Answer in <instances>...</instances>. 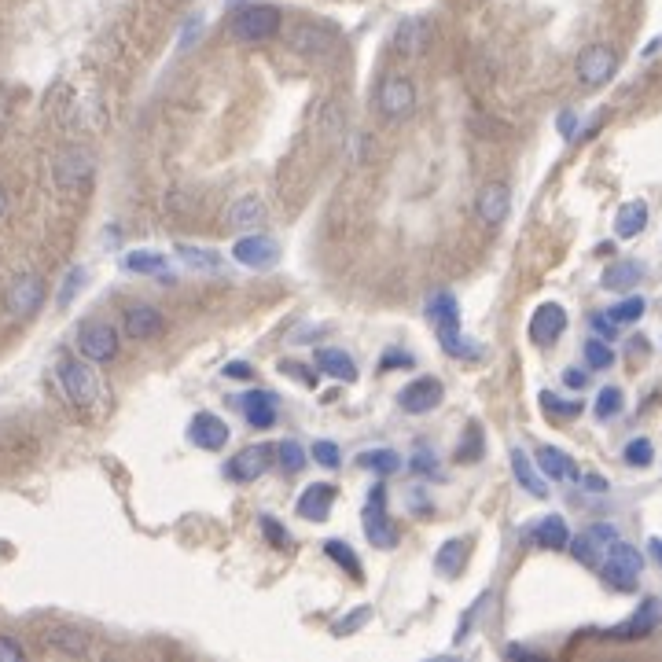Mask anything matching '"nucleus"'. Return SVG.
<instances>
[{
    "label": "nucleus",
    "mask_w": 662,
    "mask_h": 662,
    "mask_svg": "<svg viewBox=\"0 0 662 662\" xmlns=\"http://www.w3.org/2000/svg\"><path fill=\"white\" fill-rule=\"evenodd\" d=\"M394 365L412 368V357H409V354H401V350H394V354H387L383 361H379V368H394Z\"/></svg>",
    "instance_id": "bf43d9fd"
},
{
    "label": "nucleus",
    "mask_w": 662,
    "mask_h": 662,
    "mask_svg": "<svg viewBox=\"0 0 662 662\" xmlns=\"http://www.w3.org/2000/svg\"><path fill=\"white\" fill-rule=\"evenodd\" d=\"M232 258L247 269H269L280 258V247L269 236H243V240L232 243Z\"/></svg>",
    "instance_id": "dca6fc26"
},
{
    "label": "nucleus",
    "mask_w": 662,
    "mask_h": 662,
    "mask_svg": "<svg viewBox=\"0 0 662 662\" xmlns=\"http://www.w3.org/2000/svg\"><path fill=\"white\" fill-rule=\"evenodd\" d=\"M92 173H96V155L89 148H81V144H70L56 155L52 162V177H56V188L63 192H78L85 184L92 181Z\"/></svg>",
    "instance_id": "20e7f679"
},
{
    "label": "nucleus",
    "mask_w": 662,
    "mask_h": 662,
    "mask_svg": "<svg viewBox=\"0 0 662 662\" xmlns=\"http://www.w3.org/2000/svg\"><path fill=\"white\" fill-rule=\"evenodd\" d=\"M26 659V651L19 640L12 637H0V662H23Z\"/></svg>",
    "instance_id": "de8ad7c7"
},
{
    "label": "nucleus",
    "mask_w": 662,
    "mask_h": 662,
    "mask_svg": "<svg viewBox=\"0 0 662 662\" xmlns=\"http://www.w3.org/2000/svg\"><path fill=\"white\" fill-rule=\"evenodd\" d=\"M240 412L251 427L265 431V427H273V420H276V401H273V394H265V390H251V394H243Z\"/></svg>",
    "instance_id": "a878e982"
},
{
    "label": "nucleus",
    "mask_w": 662,
    "mask_h": 662,
    "mask_svg": "<svg viewBox=\"0 0 662 662\" xmlns=\"http://www.w3.org/2000/svg\"><path fill=\"white\" fill-rule=\"evenodd\" d=\"M177 262H181L184 269H195V273H217V269H221V258H217V251L192 247V243H181V247H177Z\"/></svg>",
    "instance_id": "72a5a7b5"
},
{
    "label": "nucleus",
    "mask_w": 662,
    "mask_h": 662,
    "mask_svg": "<svg viewBox=\"0 0 662 662\" xmlns=\"http://www.w3.org/2000/svg\"><path fill=\"white\" fill-rule=\"evenodd\" d=\"M78 354L92 365H107L118 357V331L107 320H89L78 328Z\"/></svg>",
    "instance_id": "6e6552de"
},
{
    "label": "nucleus",
    "mask_w": 662,
    "mask_h": 662,
    "mask_svg": "<svg viewBox=\"0 0 662 662\" xmlns=\"http://www.w3.org/2000/svg\"><path fill=\"white\" fill-rule=\"evenodd\" d=\"M615 541H618L615 526H611V523H596V526H589V530H582L578 537H571V545H567V548H571V556L578 563H585V567H600Z\"/></svg>",
    "instance_id": "9d476101"
},
{
    "label": "nucleus",
    "mask_w": 662,
    "mask_h": 662,
    "mask_svg": "<svg viewBox=\"0 0 662 662\" xmlns=\"http://www.w3.org/2000/svg\"><path fill=\"white\" fill-rule=\"evenodd\" d=\"M56 379L70 405H78V409H96V405H100L103 383H100V376H96L92 361H85V357H81V361L78 357H63L56 365Z\"/></svg>",
    "instance_id": "f03ea898"
},
{
    "label": "nucleus",
    "mask_w": 662,
    "mask_h": 662,
    "mask_svg": "<svg viewBox=\"0 0 662 662\" xmlns=\"http://www.w3.org/2000/svg\"><path fill=\"white\" fill-rule=\"evenodd\" d=\"M556 126H560L563 137L574 140V129H578V118H574V111H563V115L556 118Z\"/></svg>",
    "instance_id": "864d4df0"
},
{
    "label": "nucleus",
    "mask_w": 662,
    "mask_h": 662,
    "mask_svg": "<svg viewBox=\"0 0 662 662\" xmlns=\"http://www.w3.org/2000/svg\"><path fill=\"white\" fill-rule=\"evenodd\" d=\"M434 468H438V460H434V449L423 446L420 453H416V460H412V471H416V475H434Z\"/></svg>",
    "instance_id": "09e8293b"
},
{
    "label": "nucleus",
    "mask_w": 662,
    "mask_h": 662,
    "mask_svg": "<svg viewBox=\"0 0 662 662\" xmlns=\"http://www.w3.org/2000/svg\"><path fill=\"white\" fill-rule=\"evenodd\" d=\"M644 280V265L633 262V258H626V262H615L604 269V280L600 284L607 287V291H633V287Z\"/></svg>",
    "instance_id": "c756f323"
},
{
    "label": "nucleus",
    "mask_w": 662,
    "mask_h": 662,
    "mask_svg": "<svg viewBox=\"0 0 662 662\" xmlns=\"http://www.w3.org/2000/svg\"><path fill=\"white\" fill-rule=\"evenodd\" d=\"M8 214V192H4V184H0V217Z\"/></svg>",
    "instance_id": "0e129e2a"
},
{
    "label": "nucleus",
    "mask_w": 662,
    "mask_h": 662,
    "mask_svg": "<svg viewBox=\"0 0 662 662\" xmlns=\"http://www.w3.org/2000/svg\"><path fill=\"white\" fill-rule=\"evenodd\" d=\"M442 398H446L442 379L420 376V379H412L409 387H401L398 405H401V412H409V416H427V412H434L442 405Z\"/></svg>",
    "instance_id": "f8f14e48"
},
{
    "label": "nucleus",
    "mask_w": 662,
    "mask_h": 662,
    "mask_svg": "<svg viewBox=\"0 0 662 662\" xmlns=\"http://www.w3.org/2000/svg\"><path fill=\"white\" fill-rule=\"evenodd\" d=\"M585 365L596 368V372H604V368L615 365V350L607 346V339H589V343H585Z\"/></svg>",
    "instance_id": "4c0bfd02"
},
{
    "label": "nucleus",
    "mask_w": 662,
    "mask_h": 662,
    "mask_svg": "<svg viewBox=\"0 0 662 662\" xmlns=\"http://www.w3.org/2000/svg\"><path fill=\"white\" fill-rule=\"evenodd\" d=\"M45 640L56 651H63V655H85V651H89V637L74 626H52L45 633Z\"/></svg>",
    "instance_id": "2f4dec72"
},
{
    "label": "nucleus",
    "mask_w": 662,
    "mask_h": 662,
    "mask_svg": "<svg viewBox=\"0 0 662 662\" xmlns=\"http://www.w3.org/2000/svg\"><path fill=\"white\" fill-rule=\"evenodd\" d=\"M225 376L229 379H251L254 368H251V361H229V365H225Z\"/></svg>",
    "instance_id": "603ef678"
},
{
    "label": "nucleus",
    "mask_w": 662,
    "mask_h": 662,
    "mask_svg": "<svg viewBox=\"0 0 662 662\" xmlns=\"http://www.w3.org/2000/svg\"><path fill=\"white\" fill-rule=\"evenodd\" d=\"M622 457H626L629 468H648L651 457H655V449H651L648 438H633L626 449H622Z\"/></svg>",
    "instance_id": "79ce46f5"
},
{
    "label": "nucleus",
    "mask_w": 662,
    "mask_h": 662,
    "mask_svg": "<svg viewBox=\"0 0 662 662\" xmlns=\"http://www.w3.org/2000/svg\"><path fill=\"white\" fill-rule=\"evenodd\" d=\"M578 81H582L585 89H600V85H607V81L615 78L618 70V56L611 45H589L578 56Z\"/></svg>",
    "instance_id": "9b49d317"
},
{
    "label": "nucleus",
    "mask_w": 662,
    "mask_h": 662,
    "mask_svg": "<svg viewBox=\"0 0 662 662\" xmlns=\"http://www.w3.org/2000/svg\"><path fill=\"white\" fill-rule=\"evenodd\" d=\"M361 526H365L368 545H376V548H394L398 545V530L390 526L387 493H383V486H376V490L368 493L365 508H361Z\"/></svg>",
    "instance_id": "0eeeda50"
},
{
    "label": "nucleus",
    "mask_w": 662,
    "mask_h": 662,
    "mask_svg": "<svg viewBox=\"0 0 662 662\" xmlns=\"http://www.w3.org/2000/svg\"><path fill=\"white\" fill-rule=\"evenodd\" d=\"M427 37H431V23L420 19V15H412L405 23L398 26V34H394V52L398 56H420L423 45H427Z\"/></svg>",
    "instance_id": "393cba45"
},
{
    "label": "nucleus",
    "mask_w": 662,
    "mask_h": 662,
    "mask_svg": "<svg viewBox=\"0 0 662 662\" xmlns=\"http://www.w3.org/2000/svg\"><path fill=\"white\" fill-rule=\"evenodd\" d=\"M468 560H471L468 537H449L446 545L434 552V571L442 574V578H457V574H464Z\"/></svg>",
    "instance_id": "6ab92c4d"
},
{
    "label": "nucleus",
    "mask_w": 662,
    "mask_h": 662,
    "mask_svg": "<svg viewBox=\"0 0 662 662\" xmlns=\"http://www.w3.org/2000/svg\"><path fill=\"white\" fill-rule=\"evenodd\" d=\"M567 331V309L560 302H541L530 317V339L537 346H552Z\"/></svg>",
    "instance_id": "ddd939ff"
},
{
    "label": "nucleus",
    "mask_w": 662,
    "mask_h": 662,
    "mask_svg": "<svg viewBox=\"0 0 662 662\" xmlns=\"http://www.w3.org/2000/svg\"><path fill=\"white\" fill-rule=\"evenodd\" d=\"M81 284H85V269H81V265H78V269H70V273L63 276V287H59V295H56L59 306L67 309L70 302H74V295H78V291H81Z\"/></svg>",
    "instance_id": "a18cd8bd"
},
{
    "label": "nucleus",
    "mask_w": 662,
    "mask_h": 662,
    "mask_svg": "<svg viewBox=\"0 0 662 662\" xmlns=\"http://www.w3.org/2000/svg\"><path fill=\"white\" fill-rule=\"evenodd\" d=\"M479 217L486 225H501L508 210H512V192H508V184H486L479 192V203H475Z\"/></svg>",
    "instance_id": "b1692460"
},
{
    "label": "nucleus",
    "mask_w": 662,
    "mask_h": 662,
    "mask_svg": "<svg viewBox=\"0 0 662 662\" xmlns=\"http://www.w3.org/2000/svg\"><path fill=\"white\" fill-rule=\"evenodd\" d=\"M126 269L129 273H148V276L170 280V265H166V258H162L159 251H133L126 258Z\"/></svg>",
    "instance_id": "f704fd0d"
},
{
    "label": "nucleus",
    "mask_w": 662,
    "mask_h": 662,
    "mask_svg": "<svg viewBox=\"0 0 662 662\" xmlns=\"http://www.w3.org/2000/svg\"><path fill=\"white\" fill-rule=\"evenodd\" d=\"M357 464L365 471H376V475H394V471H401V457L394 449H368V453L357 457Z\"/></svg>",
    "instance_id": "e433bc0d"
},
{
    "label": "nucleus",
    "mask_w": 662,
    "mask_h": 662,
    "mask_svg": "<svg viewBox=\"0 0 662 662\" xmlns=\"http://www.w3.org/2000/svg\"><path fill=\"white\" fill-rule=\"evenodd\" d=\"M276 30H280V12H276L273 4H251V8L236 12V19H232V37L247 41V45L269 41Z\"/></svg>",
    "instance_id": "423d86ee"
},
{
    "label": "nucleus",
    "mask_w": 662,
    "mask_h": 662,
    "mask_svg": "<svg viewBox=\"0 0 662 662\" xmlns=\"http://www.w3.org/2000/svg\"><path fill=\"white\" fill-rule=\"evenodd\" d=\"M276 460V449L273 446H247L240 457L229 464V475L240 482H258L269 471V464Z\"/></svg>",
    "instance_id": "f3484780"
},
{
    "label": "nucleus",
    "mask_w": 662,
    "mask_h": 662,
    "mask_svg": "<svg viewBox=\"0 0 662 662\" xmlns=\"http://www.w3.org/2000/svg\"><path fill=\"white\" fill-rule=\"evenodd\" d=\"M530 537H534L537 545H545V548H567V545H571L567 523H563L560 515H545V519H541V523L530 530Z\"/></svg>",
    "instance_id": "7c9ffc66"
},
{
    "label": "nucleus",
    "mask_w": 662,
    "mask_h": 662,
    "mask_svg": "<svg viewBox=\"0 0 662 662\" xmlns=\"http://www.w3.org/2000/svg\"><path fill=\"white\" fill-rule=\"evenodd\" d=\"M376 107L387 122H405L416 111V85L409 78H401V74H390V78L379 81Z\"/></svg>",
    "instance_id": "39448f33"
},
{
    "label": "nucleus",
    "mask_w": 662,
    "mask_h": 662,
    "mask_svg": "<svg viewBox=\"0 0 662 662\" xmlns=\"http://www.w3.org/2000/svg\"><path fill=\"white\" fill-rule=\"evenodd\" d=\"M280 368H284L287 376H298L302 383H306V387H313V372H302L306 365H291V361H287V365H280Z\"/></svg>",
    "instance_id": "052dcab7"
},
{
    "label": "nucleus",
    "mask_w": 662,
    "mask_h": 662,
    "mask_svg": "<svg viewBox=\"0 0 662 662\" xmlns=\"http://www.w3.org/2000/svg\"><path fill=\"white\" fill-rule=\"evenodd\" d=\"M162 331V313L148 302H133L126 309V335L129 339H140V343H148Z\"/></svg>",
    "instance_id": "aec40b11"
},
{
    "label": "nucleus",
    "mask_w": 662,
    "mask_h": 662,
    "mask_svg": "<svg viewBox=\"0 0 662 662\" xmlns=\"http://www.w3.org/2000/svg\"><path fill=\"white\" fill-rule=\"evenodd\" d=\"M188 438L199 449H206V453H217V449L229 446V423L221 420V416H214V412H195Z\"/></svg>",
    "instance_id": "4468645a"
},
{
    "label": "nucleus",
    "mask_w": 662,
    "mask_h": 662,
    "mask_svg": "<svg viewBox=\"0 0 662 662\" xmlns=\"http://www.w3.org/2000/svg\"><path fill=\"white\" fill-rule=\"evenodd\" d=\"M287 45L302 52V56H328L331 48H335V34H331L328 26H317V23H298L287 30Z\"/></svg>",
    "instance_id": "2eb2a0df"
},
{
    "label": "nucleus",
    "mask_w": 662,
    "mask_h": 662,
    "mask_svg": "<svg viewBox=\"0 0 662 662\" xmlns=\"http://www.w3.org/2000/svg\"><path fill=\"white\" fill-rule=\"evenodd\" d=\"M537 468L545 471L548 479H556V482H582V471H578V464H574L563 449L556 446H537Z\"/></svg>",
    "instance_id": "412c9836"
},
{
    "label": "nucleus",
    "mask_w": 662,
    "mask_h": 662,
    "mask_svg": "<svg viewBox=\"0 0 662 662\" xmlns=\"http://www.w3.org/2000/svg\"><path fill=\"white\" fill-rule=\"evenodd\" d=\"M225 221H229L232 229H258L265 221V203L258 195H243V199H236V203L229 206Z\"/></svg>",
    "instance_id": "bb28decb"
},
{
    "label": "nucleus",
    "mask_w": 662,
    "mask_h": 662,
    "mask_svg": "<svg viewBox=\"0 0 662 662\" xmlns=\"http://www.w3.org/2000/svg\"><path fill=\"white\" fill-rule=\"evenodd\" d=\"M541 409H545L548 416H578L582 405H578V401H560L552 390H541Z\"/></svg>",
    "instance_id": "c03bdc74"
},
{
    "label": "nucleus",
    "mask_w": 662,
    "mask_h": 662,
    "mask_svg": "<svg viewBox=\"0 0 662 662\" xmlns=\"http://www.w3.org/2000/svg\"><path fill=\"white\" fill-rule=\"evenodd\" d=\"M313 365H317L324 376L339 379V383H354L357 379L354 357L346 354V350H339V346H320L317 354H313Z\"/></svg>",
    "instance_id": "5701e85b"
},
{
    "label": "nucleus",
    "mask_w": 662,
    "mask_h": 662,
    "mask_svg": "<svg viewBox=\"0 0 662 662\" xmlns=\"http://www.w3.org/2000/svg\"><path fill=\"white\" fill-rule=\"evenodd\" d=\"M427 320L434 324L438 339H442V350L453 357H479V346L468 343V335L460 331V309L457 298L449 291H438V295L427 302Z\"/></svg>",
    "instance_id": "f257e3e1"
},
{
    "label": "nucleus",
    "mask_w": 662,
    "mask_h": 662,
    "mask_svg": "<svg viewBox=\"0 0 662 662\" xmlns=\"http://www.w3.org/2000/svg\"><path fill=\"white\" fill-rule=\"evenodd\" d=\"M309 457L317 460L320 468H339V464H343V457H339V446H335V442H313V449H309Z\"/></svg>",
    "instance_id": "49530a36"
},
{
    "label": "nucleus",
    "mask_w": 662,
    "mask_h": 662,
    "mask_svg": "<svg viewBox=\"0 0 662 662\" xmlns=\"http://www.w3.org/2000/svg\"><path fill=\"white\" fill-rule=\"evenodd\" d=\"M276 464H280L287 475H295V471H302V464H306V453H302V446H298V442H291V438H287V442H280V446H276Z\"/></svg>",
    "instance_id": "58836bf2"
},
{
    "label": "nucleus",
    "mask_w": 662,
    "mask_h": 662,
    "mask_svg": "<svg viewBox=\"0 0 662 662\" xmlns=\"http://www.w3.org/2000/svg\"><path fill=\"white\" fill-rule=\"evenodd\" d=\"M618 409H622V390L618 387H604L596 394V420H611Z\"/></svg>",
    "instance_id": "37998d69"
},
{
    "label": "nucleus",
    "mask_w": 662,
    "mask_h": 662,
    "mask_svg": "<svg viewBox=\"0 0 662 662\" xmlns=\"http://www.w3.org/2000/svg\"><path fill=\"white\" fill-rule=\"evenodd\" d=\"M593 328L604 335V339H615V331H618V324L611 317H593Z\"/></svg>",
    "instance_id": "13d9d810"
},
{
    "label": "nucleus",
    "mask_w": 662,
    "mask_h": 662,
    "mask_svg": "<svg viewBox=\"0 0 662 662\" xmlns=\"http://www.w3.org/2000/svg\"><path fill=\"white\" fill-rule=\"evenodd\" d=\"M331 501H335V486H328V482H313L309 490H302L295 508L302 519H309V523H324L331 512Z\"/></svg>",
    "instance_id": "4be33fe9"
},
{
    "label": "nucleus",
    "mask_w": 662,
    "mask_h": 662,
    "mask_svg": "<svg viewBox=\"0 0 662 662\" xmlns=\"http://www.w3.org/2000/svg\"><path fill=\"white\" fill-rule=\"evenodd\" d=\"M644 298H637V295H629V298H622V302H618L615 309H611V313H607V317L615 320V324H637L640 317H644Z\"/></svg>",
    "instance_id": "ea45409f"
},
{
    "label": "nucleus",
    "mask_w": 662,
    "mask_h": 662,
    "mask_svg": "<svg viewBox=\"0 0 662 662\" xmlns=\"http://www.w3.org/2000/svg\"><path fill=\"white\" fill-rule=\"evenodd\" d=\"M504 655H508V659H541V651H530V648H523V644H508Z\"/></svg>",
    "instance_id": "5fc2aeb1"
},
{
    "label": "nucleus",
    "mask_w": 662,
    "mask_h": 662,
    "mask_svg": "<svg viewBox=\"0 0 662 662\" xmlns=\"http://www.w3.org/2000/svg\"><path fill=\"white\" fill-rule=\"evenodd\" d=\"M8 118H12V92L0 85V126H8Z\"/></svg>",
    "instance_id": "4d7b16f0"
},
{
    "label": "nucleus",
    "mask_w": 662,
    "mask_h": 662,
    "mask_svg": "<svg viewBox=\"0 0 662 662\" xmlns=\"http://www.w3.org/2000/svg\"><path fill=\"white\" fill-rule=\"evenodd\" d=\"M644 229H648V203L633 199V203H626L622 210H618V217H615L618 240H637Z\"/></svg>",
    "instance_id": "cd10ccee"
},
{
    "label": "nucleus",
    "mask_w": 662,
    "mask_h": 662,
    "mask_svg": "<svg viewBox=\"0 0 662 662\" xmlns=\"http://www.w3.org/2000/svg\"><path fill=\"white\" fill-rule=\"evenodd\" d=\"M482 449H486V434H482L479 423H468L453 457H457V464H475V460H482Z\"/></svg>",
    "instance_id": "c9c22d12"
},
{
    "label": "nucleus",
    "mask_w": 662,
    "mask_h": 662,
    "mask_svg": "<svg viewBox=\"0 0 662 662\" xmlns=\"http://www.w3.org/2000/svg\"><path fill=\"white\" fill-rule=\"evenodd\" d=\"M199 30H203V19H199V15H192V19H188V26L181 30V48H192L195 37H199Z\"/></svg>",
    "instance_id": "3c124183"
},
{
    "label": "nucleus",
    "mask_w": 662,
    "mask_h": 662,
    "mask_svg": "<svg viewBox=\"0 0 662 662\" xmlns=\"http://www.w3.org/2000/svg\"><path fill=\"white\" fill-rule=\"evenodd\" d=\"M41 302H45V280L37 273L15 276L12 284H8V291H4V309H8L15 320L34 317L37 309H41Z\"/></svg>",
    "instance_id": "1a4fd4ad"
},
{
    "label": "nucleus",
    "mask_w": 662,
    "mask_h": 662,
    "mask_svg": "<svg viewBox=\"0 0 662 662\" xmlns=\"http://www.w3.org/2000/svg\"><path fill=\"white\" fill-rule=\"evenodd\" d=\"M655 626H659V600H644V604L633 611V615L622 622V626H615L607 637L615 640H640L648 637V633H655Z\"/></svg>",
    "instance_id": "a211bd4d"
},
{
    "label": "nucleus",
    "mask_w": 662,
    "mask_h": 662,
    "mask_svg": "<svg viewBox=\"0 0 662 662\" xmlns=\"http://www.w3.org/2000/svg\"><path fill=\"white\" fill-rule=\"evenodd\" d=\"M368 618H372V607H354L346 618H339L335 626H331V633L335 637H350V633H357L361 626H368Z\"/></svg>",
    "instance_id": "a19ab883"
},
{
    "label": "nucleus",
    "mask_w": 662,
    "mask_h": 662,
    "mask_svg": "<svg viewBox=\"0 0 662 662\" xmlns=\"http://www.w3.org/2000/svg\"><path fill=\"white\" fill-rule=\"evenodd\" d=\"M324 556H328L331 563H339L354 582L365 578V567H361V560L354 556V548L346 545V541H339V537H328V541H324Z\"/></svg>",
    "instance_id": "473e14b6"
},
{
    "label": "nucleus",
    "mask_w": 662,
    "mask_h": 662,
    "mask_svg": "<svg viewBox=\"0 0 662 662\" xmlns=\"http://www.w3.org/2000/svg\"><path fill=\"white\" fill-rule=\"evenodd\" d=\"M648 556L662 567V537H648Z\"/></svg>",
    "instance_id": "e2e57ef3"
},
{
    "label": "nucleus",
    "mask_w": 662,
    "mask_h": 662,
    "mask_svg": "<svg viewBox=\"0 0 662 662\" xmlns=\"http://www.w3.org/2000/svg\"><path fill=\"white\" fill-rule=\"evenodd\" d=\"M582 486L589 493H607V479H604V475H596V471H593V475H582Z\"/></svg>",
    "instance_id": "6e6d98bb"
},
{
    "label": "nucleus",
    "mask_w": 662,
    "mask_h": 662,
    "mask_svg": "<svg viewBox=\"0 0 662 662\" xmlns=\"http://www.w3.org/2000/svg\"><path fill=\"white\" fill-rule=\"evenodd\" d=\"M563 383L574 390H582L585 383H589V376H585V372H563Z\"/></svg>",
    "instance_id": "680f3d73"
},
{
    "label": "nucleus",
    "mask_w": 662,
    "mask_h": 662,
    "mask_svg": "<svg viewBox=\"0 0 662 662\" xmlns=\"http://www.w3.org/2000/svg\"><path fill=\"white\" fill-rule=\"evenodd\" d=\"M512 475H515V482L523 486L530 497H541L545 501L548 497V486H545V479L537 475V468H534V460L526 457L523 449H512Z\"/></svg>",
    "instance_id": "c85d7f7f"
},
{
    "label": "nucleus",
    "mask_w": 662,
    "mask_h": 662,
    "mask_svg": "<svg viewBox=\"0 0 662 662\" xmlns=\"http://www.w3.org/2000/svg\"><path fill=\"white\" fill-rule=\"evenodd\" d=\"M262 534L269 537V541H276V545H287V541H291V537H287V530L276 523L273 515H262Z\"/></svg>",
    "instance_id": "8fccbe9b"
},
{
    "label": "nucleus",
    "mask_w": 662,
    "mask_h": 662,
    "mask_svg": "<svg viewBox=\"0 0 662 662\" xmlns=\"http://www.w3.org/2000/svg\"><path fill=\"white\" fill-rule=\"evenodd\" d=\"M640 571H644V556H640L633 545H626L622 537L611 545V552H607L604 563H600L604 582L611 585V589H618V593H633L640 582Z\"/></svg>",
    "instance_id": "7ed1b4c3"
}]
</instances>
